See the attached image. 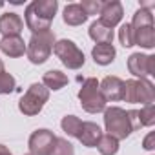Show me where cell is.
Instances as JSON below:
<instances>
[{"instance_id": "obj_1", "label": "cell", "mask_w": 155, "mask_h": 155, "mask_svg": "<svg viewBox=\"0 0 155 155\" xmlns=\"http://www.w3.org/2000/svg\"><path fill=\"white\" fill-rule=\"evenodd\" d=\"M131 31H133V44L140 46L144 49L155 48V28H153V15L150 9H137L131 20Z\"/></svg>"}, {"instance_id": "obj_2", "label": "cell", "mask_w": 155, "mask_h": 155, "mask_svg": "<svg viewBox=\"0 0 155 155\" xmlns=\"http://www.w3.org/2000/svg\"><path fill=\"white\" fill-rule=\"evenodd\" d=\"M53 46H55V35L53 31H44V33H35L29 42L26 44V55L29 58L31 64H44L51 51H53Z\"/></svg>"}, {"instance_id": "obj_3", "label": "cell", "mask_w": 155, "mask_h": 155, "mask_svg": "<svg viewBox=\"0 0 155 155\" xmlns=\"http://www.w3.org/2000/svg\"><path fill=\"white\" fill-rule=\"evenodd\" d=\"M122 99L130 104H153L155 102V86L148 79H131L124 82Z\"/></svg>"}, {"instance_id": "obj_4", "label": "cell", "mask_w": 155, "mask_h": 155, "mask_svg": "<svg viewBox=\"0 0 155 155\" xmlns=\"http://www.w3.org/2000/svg\"><path fill=\"white\" fill-rule=\"evenodd\" d=\"M79 101H81L82 110L88 113H101L106 110V99L101 93L99 81L93 79V77H90L82 82L79 90Z\"/></svg>"}, {"instance_id": "obj_5", "label": "cell", "mask_w": 155, "mask_h": 155, "mask_svg": "<svg viewBox=\"0 0 155 155\" xmlns=\"http://www.w3.org/2000/svg\"><path fill=\"white\" fill-rule=\"evenodd\" d=\"M104 126L108 135L115 137L117 140L128 139L131 135V126L128 120V111L119 108V106H111L104 110Z\"/></svg>"}, {"instance_id": "obj_6", "label": "cell", "mask_w": 155, "mask_h": 155, "mask_svg": "<svg viewBox=\"0 0 155 155\" xmlns=\"http://www.w3.org/2000/svg\"><path fill=\"white\" fill-rule=\"evenodd\" d=\"M49 99V90L44 86V84H31L28 88V91L22 95V99L18 101V110L28 115V117H33V115H38L44 108V104L48 102Z\"/></svg>"}, {"instance_id": "obj_7", "label": "cell", "mask_w": 155, "mask_h": 155, "mask_svg": "<svg viewBox=\"0 0 155 155\" xmlns=\"http://www.w3.org/2000/svg\"><path fill=\"white\" fill-rule=\"evenodd\" d=\"M53 53L57 55V58L68 68V69H81L86 62V57L82 53V49H79L73 40H58L53 46Z\"/></svg>"}, {"instance_id": "obj_8", "label": "cell", "mask_w": 155, "mask_h": 155, "mask_svg": "<svg viewBox=\"0 0 155 155\" xmlns=\"http://www.w3.org/2000/svg\"><path fill=\"white\" fill-rule=\"evenodd\" d=\"M128 69L137 79L155 75V55H144V53H131L128 57Z\"/></svg>"}, {"instance_id": "obj_9", "label": "cell", "mask_w": 155, "mask_h": 155, "mask_svg": "<svg viewBox=\"0 0 155 155\" xmlns=\"http://www.w3.org/2000/svg\"><path fill=\"white\" fill-rule=\"evenodd\" d=\"M55 142H57V137L51 130H46V128L37 130V131L31 133L29 142H28L29 153L31 155H49Z\"/></svg>"}, {"instance_id": "obj_10", "label": "cell", "mask_w": 155, "mask_h": 155, "mask_svg": "<svg viewBox=\"0 0 155 155\" xmlns=\"http://www.w3.org/2000/svg\"><path fill=\"white\" fill-rule=\"evenodd\" d=\"M101 18L99 22L110 29H113L124 17V9H122V4L117 2V0H110V2H104L102 4V9H101Z\"/></svg>"}, {"instance_id": "obj_11", "label": "cell", "mask_w": 155, "mask_h": 155, "mask_svg": "<svg viewBox=\"0 0 155 155\" xmlns=\"http://www.w3.org/2000/svg\"><path fill=\"white\" fill-rule=\"evenodd\" d=\"M99 88H101V93L102 97L111 102H117V101H122V93H124V81L119 79V77H104L102 82H99Z\"/></svg>"}, {"instance_id": "obj_12", "label": "cell", "mask_w": 155, "mask_h": 155, "mask_svg": "<svg viewBox=\"0 0 155 155\" xmlns=\"http://www.w3.org/2000/svg\"><path fill=\"white\" fill-rule=\"evenodd\" d=\"M24 29V20L17 13H4L0 15V33L4 37H20Z\"/></svg>"}, {"instance_id": "obj_13", "label": "cell", "mask_w": 155, "mask_h": 155, "mask_svg": "<svg viewBox=\"0 0 155 155\" xmlns=\"http://www.w3.org/2000/svg\"><path fill=\"white\" fill-rule=\"evenodd\" d=\"M101 137H102V131H101L99 124L88 120V122H82L79 137H77V139H79L82 142V146H86V148H95Z\"/></svg>"}, {"instance_id": "obj_14", "label": "cell", "mask_w": 155, "mask_h": 155, "mask_svg": "<svg viewBox=\"0 0 155 155\" xmlns=\"http://www.w3.org/2000/svg\"><path fill=\"white\" fill-rule=\"evenodd\" d=\"M24 20H26V26H28V29L35 35V33H44V31H49V28H51V22L49 20H44L40 15H37L35 13V9L31 8V4L26 8V11H24Z\"/></svg>"}, {"instance_id": "obj_15", "label": "cell", "mask_w": 155, "mask_h": 155, "mask_svg": "<svg viewBox=\"0 0 155 155\" xmlns=\"http://www.w3.org/2000/svg\"><path fill=\"white\" fill-rule=\"evenodd\" d=\"M0 49L8 57H22L26 53V42L20 37H4L0 40Z\"/></svg>"}, {"instance_id": "obj_16", "label": "cell", "mask_w": 155, "mask_h": 155, "mask_svg": "<svg viewBox=\"0 0 155 155\" xmlns=\"http://www.w3.org/2000/svg\"><path fill=\"white\" fill-rule=\"evenodd\" d=\"M62 18L68 26H82L88 20V15H86V11L82 9L81 4H68L64 8Z\"/></svg>"}, {"instance_id": "obj_17", "label": "cell", "mask_w": 155, "mask_h": 155, "mask_svg": "<svg viewBox=\"0 0 155 155\" xmlns=\"http://www.w3.org/2000/svg\"><path fill=\"white\" fill-rule=\"evenodd\" d=\"M115 55H117V51H115L113 44H97V46H93V49H91V57H93V60H95L99 66H108V64H111V62L115 60Z\"/></svg>"}, {"instance_id": "obj_18", "label": "cell", "mask_w": 155, "mask_h": 155, "mask_svg": "<svg viewBox=\"0 0 155 155\" xmlns=\"http://www.w3.org/2000/svg\"><path fill=\"white\" fill-rule=\"evenodd\" d=\"M31 8H33L35 13L40 15L44 20L53 22V18H55V15H57V9H58V2H57V0H33V2H31Z\"/></svg>"}, {"instance_id": "obj_19", "label": "cell", "mask_w": 155, "mask_h": 155, "mask_svg": "<svg viewBox=\"0 0 155 155\" xmlns=\"http://www.w3.org/2000/svg\"><path fill=\"white\" fill-rule=\"evenodd\" d=\"M42 84H44L48 90L58 91V90H62V88L68 84V77H66L62 71H58V69H49V71H46L44 77H42Z\"/></svg>"}, {"instance_id": "obj_20", "label": "cell", "mask_w": 155, "mask_h": 155, "mask_svg": "<svg viewBox=\"0 0 155 155\" xmlns=\"http://www.w3.org/2000/svg\"><path fill=\"white\" fill-rule=\"evenodd\" d=\"M90 37L97 42V44H111L113 42V29L102 26L99 20L93 22L90 26Z\"/></svg>"}, {"instance_id": "obj_21", "label": "cell", "mask_w": 155, "mask_h": 155, "mask_svg": "<svg viewBox=\"0 0 155 155\" xmlns=\"http://www.w3.org/2000/svg\"><path fill=\"white\" fill-rule=\"evenodd\" d=\"M95 148H99L101 155H115L119 151V140L115 137H111V135L106 133V135H102L99 139V142H97Z\"/></svg>"}, {"instance_id": "obj_22", "label": "cell", "mask_w": 155, "mask_h": 155, "mask_svg": "<svg viewBox=\"0 0 155 155\" xmlns=\"http://www.w3.org/2000/svg\"><path fill=\"white\" fill-rule=\"evenodd\" d=\"M60 126L62 130L69 135V137H79V131H81V126H82V120L79 117H75V115H66L62 120H60Z\"/></svg>"}, {"instance_id": "obj_23", "label": "cell", "mask_w": 155, "mask_h": 155, "mask_svg": "<svg viewBox=\"0 0 155 155\" xmlns=\"http://www.w3.org/2000/svg\"><path fill=\"white\" fill-rule=\"evenodd\" d=\"M17 88V81H15V77L8 71H2L0 73V95H9L13 93Z\"/></svg>"}, {"instance_id": "obj_24", "label": "cell", "mask_w": 155, "mask_h": 155, "mask_svg": "<svg viewBox=\"0 0 155 155\" xmlns=\"http://www.w3.org/2000/svg\"><path fill=\"white\" fill-rule=\"evenodd\" d=\"M137 113H139L140 128H142V126H153V124H155V106H153V104L142 106L140 110H137Z\"/></svg>"}, {"instance_id": "obj_25", "label": "cell", "mask_w": 155, "mask_h": 155, "mask_svg": "<svg viewBox=\"0 0 155 155\" xmlns=\"http://www.w3.org/2000/svg\"><path fill=\"white\" fill-rule=\"evenodd\" d=\"M49 155H75V148L66 139H58L57 137V142H55V146H53Z\"/></svg>"}, {"instance_id": "obj_26", "label": "cell", "mask_w": 155, "mask_h": 155, "mask_svg": "<svg viewBox=\"0 0 155 155\" xmlns=\"http://www.w3.org/2000/svg\"><path fill=\"white\" fill-rule=\"evenodd\" d=\"M119 40L124 48H131L135 46L133 44V31H131V26L130 24H122L120 29H119Z\"/></svg>"}, {"instance_id": "obj_27", "label": "cell", "mask_w": 155, "mask_h": 155, "mask_svg": "<svg viewBox=\"0 0 155 155\" xmlns=\"http://www.w3.org/2000/svg\"><path fill=\"white\" fill-rule=\"evenodd\" d=\"M82 9L86 11V15H99L101 9H102V2H99V0H84V2L81 4Z\"/></svg>"}, {"instance_id": "obj_28", "label": "cell", "mask_w": 155, "mask_h": 155, "mask_svg": "<svg viewBox=\"0 0 155 155\" xmlns=\"http://www.w3.org/2000/svg\"><path fill=\"white\" fill-rule=\"evenodd\" d=\"M142 148H144V150H148V151L155 150V133H153V131L146 135V139L142 140Z\"/></svg>"}, {"instance_id": "obj_29", "label": "cell", "mask_w": 155, "mask_h": 155, "mask_svg": "<svg viewBox=\"0 0 155 155\" xmlns=\"http://www.w3.org/2000/svg\"><path fill=\"white\" fill-rule=\"evenodd\" d=\"M0 155H13V153H11V151H9L4 144H0Z\"/></svg>"}, {"instance_id": "obj_30", "label": "cell", "mask_w": 155, "mask_h": 155, "mask_svg": "<svg viewBox=\"0 0 155 155\" xmlns=\"http://www.w3.org/2000/svg\"><path fill=\"white\" fill-rule=\"evenodd\" d=\"M2 71H4V62L0 60V73H2Z\"/></svg>"}, {"instance_id": "obj_31", "label": "cell", "mask_w": 155, "mask_h": 155, "mask_svg": "<svg viewBox=\"0 0 155 155\" xmlns=\"http://www.w3.org/2000/svg\"><path fill=\"white\" fill-rule=\"evenodd\" d=\"M24 155H31V153H24Z\"/></svg>"}]
</instances>
